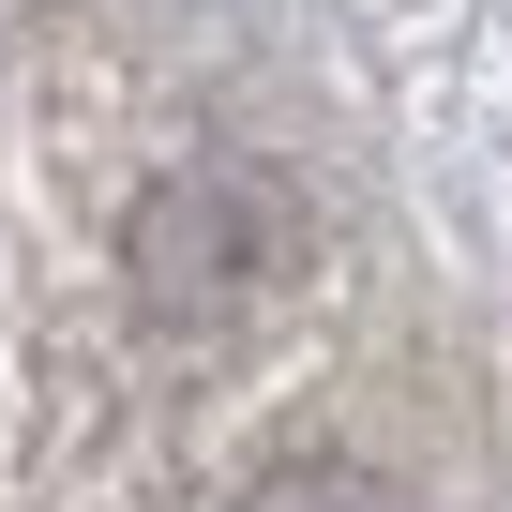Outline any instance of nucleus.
Instances as JSON below:
<instances>
[{"instance_id": "1", "label": "nucleus", "mask_w": 512, "mask_h": 512, "mask_svg": "<svg viewBox=\"0 0 512 512\" xmlns=\"http://www.w3.org/2000/svg\"><path fill=\"white\" fill-rule=\"evenodd\" d=\"M121 272H136V302L166 332H226V317H256V302L302 272V196L272 166H181V181L136 196Z\"/></svg>"}, {"instance_id": "2", "label": "nucleus", "mask_w": 512, "mask_h": 512, "mask_svg": "<svg viewBox=\"0 0 512 512\" xmlns=\"http://www.w3.org/2000/svg\"><path fill=\"white\" fill-rule=\"evenodd\" d=\"M272 512H377V497H362V482H287Z\"/></svg>"}]
</instances>
